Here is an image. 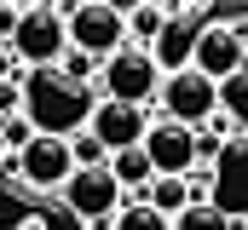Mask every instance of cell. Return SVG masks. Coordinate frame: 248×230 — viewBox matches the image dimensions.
<instances>
[{"mask_svg": "<svg viewBox=\"0 0 248 230\" xmlns=\"http://www.w3.org/2000/svg\"><path fill=\"white\" fill-rule=\"evenodd\" d=\"M6 52L17 58L29 75H35V69H58V58L69 52V41H63V12L58 6H29V12H17V29H12Z\"/></svg>", "mask_w": 248, "mask_h": 230, "instance_id": "cell-3", "label": "cell"}, {"mask_svg": "<svg viewBox=\"0 0 248 230\" xmlns=\"http://www.w3.org/2000/svg\"><path fill=\"white\" fill-rule=\"evenodd\" d=\"M58 12H63V41H69V52L104 63L110 52L127 46V17H122L116 0H81V6H58Z\"/></svg>", "mask_w": 248, "mask_h": 230, "instance_id": "cell-2", "label": "cell"}, {"mask_svg": "<svg viewBox=\"0 0 248 230\" xmlns=\"http://www.w3.org/2000/svg\"><path fill=\"white\" fill-rule=\"evenodd\" d=\"M12 172L23 178V190H63V178L75 172V161H69V144L63 138H29V150H17L12 156Z\"/></svg>", "mask_w": 248, "mask_h": 230, "instance_id": "cell-9", "label": "cell"}, {"mask_svg": "<svg viewBox=\"0 0 248 230\" xmlns=\"http://www.w3.org/2000/svg\"><path fill=\"white\" fill-rule=\"evenodd\" d=\"M162 110L168 121H179V127H202V121H214L219 115V92H214V81H202L196 69H179V75H162Z\"/></svg>", "mask_w": 248, "mask_h": 230, "instance_id": "cell-7", "label": "cell"}, {"mask_svg": "<svg viewBox=\"0 0 248 230\" xmlns=\"http://www.w3.org/2000/svg\"><path fill=\"white\" fill-rule=\"evenodd\" d=\"M202 23H208V12H168L162 35H156V46H150V63H156L162 75H179V69H190V46H196Z\"/></svg>", "mask_w": 248, "mask_h": 230, "instance_id": "cell-11", "label": "cell"}, {"mask_svg": "<svg viewBox=\"0 0 248 230\" xmlns=\"http://www.w3.org/2000/svg\"><path fill=\"white\" fill-rule=\"evenodd\" d=\"M29 138H35V127L23 121V110H17V115H6V121H0V150H6V161H12L17 150H29Z\"/></svg>", "mask_w": 248, "mask_h": 230, "instance_id": "cell-16", "label": "cell"}, {"mask_svg": "<svg viewBox=\"0 0 248 230\" xmlns=\"http://www.w3.org/2000/svg\"><path fill=\"white\" fill-rule=\"evenodd\" d=\"M144 127H150V115H144V110H133V104H110V98H98L93 115H87V132L104 144V156L133 150V144L144 138Z\"/></svg>", "mask_w": 248, "mask_h": 230, "instance_id": "cell-10", "label": "cell"}, {"mask_svg": "<svg viewBox=\"0 0 248 230\" xmlns=\"http://www.w3.org/2000/svg\"><path fill=\"white\" fill-rule=\"evenodd\" d=\"M116 230H168V219H162V213H150L144 201H133V207L116 213Z\"/></svg>", "mask_w": 248, "mask_h": 230, "instance_id": "cell-17", "label": "cell"}, {"mask_svg": "<svg viewBox=\"0 0 248 230\" xmlns=\"http://www.w3.org/2000/svg\"><path fill=\"white\" fill-rule=\"evenodd\" d=\"M214 92H219V110L231 115L237 127H248V63L237 69V75H231V81H219Z\"/></svg>", "mask_w": 248, "mask_h": 230, "instance_id": "cell-14", "label": "cell"}, {"mask_svg": "<svg viewBox=\"0 0 248 230\" xmlns=\"http://www.w3.org/2000/svg\"><path fill=\"white\" fill-rule=\"evenodd\" d=\"M93 104H98V92L63 81L58 69H35V75L23 81V121H29L41 138H69V132H81L87 115H93Z\"/></svg>", "mask_w": 248, "mask_h": 230, "instance_id": "cell-1", "label": "cell"}, {"mask_svg": "<svg viewBox=\"0 0 248 230\" xmlns=\"http://www.w3.org/2000/svg\"><path fill=\"white\" fill-rule=\"evenodd\" d=\"M127 17V46H139V52H150L156 46V35H162V23H168V6H127L122 12Z\"/></svg>", "mask_w": 248, "mask_h": 230, "instance_id": "cell-12", "label": "cell"}, {"mask_svg": "<svg viewBox=\"0 0 248 230\" xmlns=\"http://www.w3.org/2000/svg\"><path fill=\"white\" fill-rule=\"evenodd\" d=\"M168 230H231V219H225L214 201H202V207H185V213H179Z\"/></svg>", "mask_w": 248, "mask_h": 230, "instance_id": "cell-15", "label": "cell"}, {"mask_svg": "<svg viewBox=\"0 0 248 230\" xmlns=\"http://www.w3.org/2000/svg\"><path fill=\"white\" fill-rule=\"evenodd\" d=\"M248 63V46L243 35L231 29V23H202V35H196V46H190V69L202 75V81H231L237 69Z\"/></svg>", "mask_w": 248, "mask_h": 230, "instance_id": "cell-8", "label": "cell"}, {"mask_svg": "<svg viewBox=\"0 0 248 230\" xmlns=\"http://www.w3.org/2000/svg\"><path fill=\"white\" fill-rule=\"evenodd\" d=\"M104 172L116 178V190H144V184H150V161H144L139 144H133V150H116V156L104 161Z\"/></svg>", "mask_w": 248, "mask_h": 230, "instance_id": "cell-13", "label": "cell"}, {"mask_svg": "<svg viewBox=\"0 0 248 230\" xmlns=\"http://www.w3.org/2000/svg\"><path fill=\"white\" fill-rule=\"evenodd\" d=\"M58 196H63V207H69L81 225H110V219H116V207H122V190H116V178H110L104 167L69 172Z\"/></svg>", "mask_w": 248, "mask_h": 230, "instance_id": "cell-6", "label": "cell"}, {"mask_svg": "<svg viewBox=\"0 0 248 230\" xmlns=\"http://www.w3.org/2000/svg\"><path fill=\"white\" fill-rule=\"evenodd\" d=\"M98 86H104L110 104H133V110H144V104L162 92V69L150 63V52L122 46V52H110L104 63H98Z\"/></svg>", "mask_w": 248, "mask_h": 230, "instance_id": "cell-4", "label": "cell"}, {"mask_svg": "<svg viewBox=\"0 0 248 230\" xmlns=\"http://www.w3.org/2000/svg\"><path fill=\"white\" fill-rule=\"evenodd\" d=\"M190 138H196V127H179V121H150V127H144V138H139V150H144V161H150V178H190V167H196Z\"/></svg>", "mask_w": 248, "mask_h": 230, "instance_id": "cell-5", "label": "cell"}, {"mask_svg": "<svg viewBox=\"0 0 248 230\" xmlns=\"http://www.w3.org/2000/svg\"><path fill=\"white\" fill-rule=\"evenodd\" d=\"M29 230H35V225H29Z\"/></svg>", "mask_w": 248, "mask_h": 230, "instance_id": "cell-19", "label": "cell"}, {"mask_svg": "<svg viewBox=\"0 0 248 230\" xmlns=\"http://www.w3.org/2000/svg\"><path fill=\"white\" fill-rule=\"evenodd\" d=\"M243 46H248V35H243Z\"/></svg>", "mask_w": 248, "mask_h": 230, "instance_id": "cell-18", "label": "cell"}]
</instances>
